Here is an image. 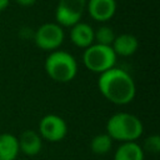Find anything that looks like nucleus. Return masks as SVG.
Masks as SVG:
<instances>
[{
  "label": "nucleus",
  "instance_id": "1",
  "mask_svg": "<svg viewBox=\"0 0 160 160\" xmlns=\"http://www.w3.org/2000/svg\"><path fill=\"white\" fill-rule=\"evenodd\" d=\"M98 89L115 105H128L136 95V85L130 74L120 68H111L99 75Z\"/></svg>",
  "mask_w": 160,
  "mask_h": 160
},
{
  "label": "nucleus",
  "instance_id": "2",
  "mask_svg": "<svg viewBox=\"0 0 160 160\" xmlns=\"http://www.w3.org/2000/svg\"><path fill=\"white\" fill-rule=\"evenodd\" d=\"M144 131L141 120L130 112H116L106 122V134L119 142L136 141Z\"/></svg>",
  "mask_w": 160,
  "mask_h": 160
},
{
  "label": "nucleus",
  "instance_id": "3",
  "mask_svg": "<svg viewBox=\"0 0 160 160\" xmlns=\"http://www.w3.org/2000/svg\"><path fill=\"white\" fill-rule=\"evenodd\" d=\"M48 76L56 82H70L78 74L76 59L65 50H54L45 59L44 64Z\"/></svg>",
  "mask_w": 160,
  "mask_h": 160
},
{
  "label": "nucleus",
  "instance_id": "4",
  "mask_svg": "<svg viewBox=\"0 0 160 160\" xmlns=\"http://www.w3.org/2000/svg\"><path fill=\"white\" fill-rule=\"evenodd\" d=\"M116 54L114 52L111 46L92 44L84 49L82 54V64L88 70L95 74H102L106 70L115 66Z\"/></svg>",
  "mask_w": 160,
  "mask_h": 160
},
{
  "label": "nucleus",
  "instance_id": "5",
  "mask_svg": "<svg viewBox=\"0 0 160 160\" xmlns=\"http://www.w3.org/2000/svg\"><path fill=\"white\" fill-rule=\"evenodd\" d=\"M64 29L56 22H45L40 25L34 32L35 45L44 51L58 50L64 42Z\"/></svg>",
  "mask_w": 160,
  "mask_h": 160
},
{
  "label": "nucleus",
  "instance_id": "6",
  "mask_svg": "<svg viewBox=\"0 0 160 160\" xmlns=\"http://www.w3.org/2000/svg\"><path fill=\"white\" fill-rule=\"evenodd\" d=\"M86 10V0H59L55 9V20L61 28H71L79 22Z\"/></svg>",
  "mask_w": 160,
  "mask_h": 160
},
{
  "label": "nucleus",
  "instance_id": "7",
  "mask_svg": "<svg viewBox=\"0 0 160 160\" xmlns=\"http://www.w3.org/2000/svg\"><path fill=\"white\" fill-rule=\"evenodd\" d=\"M39 135L49 142H59L68 134L66 121L55 114H48L39 121Z\"/></svg>",
  "mask_w": 160,
  "mask_h": 160
},
{
  "label": "nucleus",
  "instance_id": "8",
  "mask_svg": "<svg viewBox=\"0 0 160 160\" xmlns=\"http://www.w3.org/2000/svg\"><path fill=\"white\" fill-rule=\"evenodd\" d=\"M86 10L92 20L106 22L116 12V0H86Z\"/></svg>",
  "mask_w": 160,
  "mask_h": 160
},
{
  "label": "nucleus",
  "instance_id": "9",
  "mask_svg": "<svg viewBox=\"0 0 160 160\" xmlns=\"http://www.w3.org/2000/svg\"><path fill=\"white\" fill-rule=\"evenodd\" d=\"M19 149L28 156H35L41 151L42 139L35 130H24L18 138Z\"/></svg>",
  "mask_w": 160,
  "mask_h": 160
},
{
  "label": "nucleus",
  "instance_id": "10",
  "mask_svg": "<svg viewBox=\"0 0 160 160\" xmlns=\"http://www.w3.org/2000/svg\"><path fill=\"white\" fill-rule=\"evenodd\" d=\"M70 40L71 42L81 49L94 44V29L86 22H76L70 29Z\"/></svg>",
  "mask_w": 160,
  "mask_h": 160
},
{
  "label": "nucleus",
  "instance_id": "11",
  "mask_svg": "<svg viewBox=\"0 0 160 160\" xmlns=\"http://www.w3.org/2000/svg\"><path fill=\"white\" fill-rule=\"evenodd\" d=\"M111 48L116 56H130L136 52L139 48V41L136 36H134L132 34H120L115 36Z\"/></svg>",
  "mask_w": 160,
  "mask_h": 160
},
{
  "label": "nucleus",
  "instance_id": "12",
  "mask_svg": "<svg viewBox=\"0 0 160 160\" xmlns=\"http://www.w3.org/2000/svg\"><path fill=\"white\" fill-rule=\"evenodd\" d=\"M145 152L136 141L121 142L114 152V160H144Z\"/></svg>",
  "mask_w": 160,
  "mask_h": 160
},
{
  "label": "nucleus",
  "instance_id": "13",
  "mask_svg": "<svg viewBox=\"0 0 160 160\" xmlns=\"http://www.w3.org/2000/svg\"><path fill=\"white\" fill-rule=\"evenodd\" d=\"M19 152L18 138L10 132L0 134V160H15Z\"/></svg>",
  "mask_w": 160,
  "mask_h": 160
},
{
  "label": "nucleus",
  "instance_id": "14",
  "mask_svg": "<svg viewBox=\"0 0 160 160\" xmlns=\"http://www.w3.org/2000/svg\"><path fill=\"white\" fill-rule=\"evenodd\" d=\"M112 139L106 134H98L90 141V149L96 155H105L112 148Z\"/></svg>",
  "mask_w": 160,
  "mask_h": 160
},
{
  "label": "nucleus",
  "instance_id": "15",
  "mask_svg": "<svg viewBox=\"0 0 160 160\" xmlns=\"http://www.w3.org/2000/svg\"><path fill=\"white\" fill-rule=\"evenodd\" d=\"M115 32L110 26L102 25L94 30V42L100 44V45H108L111 46L114 39H115Z\"/></svg>",
  "mask_w": 160,
  "mask_h": 160
},
{
  "label": "nucleus",
  "instance_id": "16",
  "mask_svg": "<svg viewBox=\"0 0 160 160\" xmlns=\"http://www.w3.org/2000/svg\"><path fill=\"white\" fill-rule=\"evenodd\" d=\"M142 150L150 152V154H158L160 151V136L159 135H150L145 139L144 146H141Z\"/></svg>",
  "mask_w": 160,
  "mask_h": 160
},
{
  "label": "nucleus",
  "instance_id": "17",
  "mask_svg": "<svg viewBox=\"0 0 160 160\" xmlns=\"http://www.w3.org/2000/svg\"><path fill=\"white\" fill-rule=\"evenodd\" d=\"M15 2L20 6H24V8H29V6H32L36 0H15Z\"/></svg>",
  "mask_w": 160,
  "mask_h": 160
},
{
  "label": "nucleus",
  "instance_id": "18",
  "mask_svg": "<svg viewBox=\"0 0 160 160\" xmlns=\"http://www.w3.org/2000/svg\"><path fill=\"white\" fill-rule=\"evenodd\" d=\"M9 2H10V0H0V11L5 10L9 6Z\"/></svg>",
  "mask_w": 160,
  "mask_h": 160
}]
</instances>
